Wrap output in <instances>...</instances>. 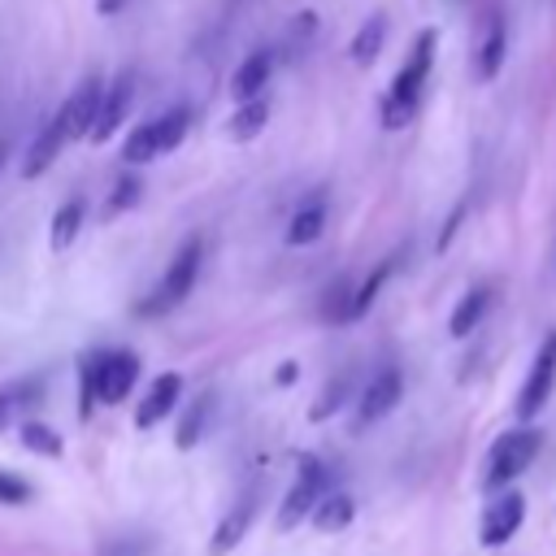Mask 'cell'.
Returning a JSON list of instances; mask_svg holds the SVG:
<instances>
[{
  "label": "cell",
  "instance_id": "1",
  "mask_svg": "<svg viewBox=\"0 0 556 556\" xmlns=\"http://www.w3.org/2000/svg\"><path fill=\"white\" fill-rule=\"evenodd\" d=\"M434 43H439V35H434V30H421V35L413 39L408 61H404L400 74L391 78V91H387V100H382V126H387V130H400V126L413 122V113H417V104H421V87H426L430 65H434Z\"/></svg>",
  "mask_w": 556,
  "mask_h": 556
},
{
  "label": "cell",
  "instance_id": "2",
  "mask_svg": "<svg viewBox=\"0 0 556 556\" xmlns=\"http://www.w3.org/2000/svg\"><path fill=\"white\" fill-rule=\"evenodd\" d=\"M543 447V434L534 426H517V430H504L491 447H486V460H482V491H504L513 478H521L530 469V460L539 456Z\"/></svg>",
  "mask_w": 556,
  "mask_h": 556
},
{
  "label": "cell",
  "instance_id": "3",
  "mask_svg": "<svg viewBox=\"0 0 556 556\" xmlns=\"http://www.w3.org/2000/svg\"><path fill=\"white\" fill-rule=\"evenodd\" d=\"M135 378H139V361L130 352H104L96 361H83V395H87L83 400V413L91 408V400L122 404L130 395Z\"/></svg>",
  "mask_w": 556,
  "mask_h": 556
},
{
  "label": "cell",
  "instance_id": "4",
  "mask_svg": "<svg viewBox=\"0 0 556 556\" xmlns=\"http://www.w3.org/2000/svg\"><path fill=\"white\" fill-rule=\"evenodd\" d=\"M552 387H556V330L543 334V343H539V352L530 361V374H526V382L517 391V417L521 421H534L543 413Z\"/></svg>",
  "mask_w": 556,
  "mask_h": 556
},
{
  "label": "cell",
  "instance_id": "5",
  "mask_svg": "<svg viewBox=\"0 0 556 556\" xmlns=\"http://www.w3.org/2000/svg\"><path fill=\"white\" fill-rule=\"evenodd\" d=\"M526 521V495L521 491H495L491 504L482 508V521H478V539L482 547H504Z\"/></svg>",
  "mask_w": 556,
  "mask_h": 556
},
{
  "label": "cell",
  "instance_id": "6",
  "mask_svg": "<svg viewBox=\"0 0 556 556\" xmlns=\"http://www.w3.org/2000/svg\"><path fill=\"white\" fill-rule=\"evenodd\" d=\"M200 256H204V243H200V239H187V243H182V252L169 261V269H165V278H161V287L152 291L156 300L148 304V313H156V308H169V304H182V300H187V291H191V282H195V274H200Z\"/></svg>",
  "mask_w": 556,
  "mask_h": 556
},
{
  "label": "cell",
  "instance_id": "7",
  "mask_svg": "<svg viewBox=\"0 0 556 556\" xmlns=\"http://www.w3.org/2000/svg\"><path fill=\"white\" fill-rule=\"evenodd\" d=\"M100 96H104V83H100V78H83V83L74 87V96L56 109V122H61V130L70 135V143L83 139V135H91L96 113H100Z\"/></svg>",
  "mask_w": 556,
  "mask_h": 556
},
{
  "label": "cell",
  "instance_id": "8",
  "mask_svg": "<svg viewBox=\"0 0 556 556\" xmlns=\"http://www.w3.org/2000/svg\"><path fill=\"white\" fill-rule=\"evenodd\" d=\"M321 495H326V469L317 465V460H308L304 469H300V478H295V486L287 491V500H282V513H278V526L282 530H291L295 521H304V517H313V508L321 504Z\"/></svg>",
  "mask_w": 556,
  "mask_h": 556
},
{
  "label": "cell",
  "instance_id": "9",
  "mask_svg": "<svg viewBox=\"0 0 556 556\" xmlns=\"http://www.w3.org/2000/svg\"><path fill=\"white\" fill-rule=\"evenodd\" d=\"M130 96H135V70H122V74L104 87V96H100V113H96V126H91L87 139L104 143V139L122 126V117H126V109H130Z\"/></svg>",
  "mask_w": 556,
  "mask_h": 556
},
{
  "label": "cell",
  "instance_id": "10",
  "mask_svg": "<svg viewBox=\"0 0 556 556\" xmlns=\"http://www.w3.org/2000/svg\"><path fill=\"white\" fill-rule=\"evenodd\" d=\"M400 395H404V378H400V369H382V374H374V378H369V387L361 391L356 421H361V426L382 421V417L400 404Z\"/></svg>",
  "mask_w": 556,
  "mask_h": 556
},
{
  "label": "cell",
  "instance_id": "11",
  "mask_svg": "<svg viewBox=\"0 0 556 556\" xmlns=\"http://www.w3.org/2000/svg\"><path fill=\"white\" fill-rule=\"evenodd\" d=\"M178 395H182V378H178V374H161V378H156V382L148 387V395L139 400L135 426H139V430H152L156 421H165V417L174 413Z\"/></svg>",
  "mask_w": 556,
  "mask_h": 556
},
{
  "label": "cell",
  "instance_id": "12",
  "mask_svg": "<svg viewBox=\"0 0 556 556\" xmlns=\"http://www.w3.org/2000/svg\"><path fill=\"white\" fill-rule=\"evenodd\" d=\"M504 56H508V26H504L500 13H491V17H486V35H482V43H478V61H473L478 78L491 83V78L504 70Z\"/></svg>",
  "mask_w": 556,
  "mask_h": 556
},
{
  "label": "cell",
  "instance_id": "13",
  "mask_svg": "<svg viewBox=\"0 0 556 556\" xmlns=\"http://www.w3.org/2000/svg\"><path fill=\"white\" fill-rule=\"evenodd\" d=\"M486 308H491V291H486V287H473V291H465V295H460V304L452 308V321H447V330H452L456 339H465L469 330H478V321L486 317Z\"/></svg>",
  "mask_w": 556,
  "mask_h": 556
},
{
  "label": "cell",
  "instance_id": "14",
  "mask_svg": "<svg viewBox=\"0 0 556 556\" xmlns=\"http://www.w3.org/2000/svg\"><path fill=\"white\" fill-rule=\"evenodd\" d=\"M269 65H274V61H269V52H265V48H261V52H252V56H248V61L235 70L230 91H235L239 100H256V91L269 83Z\"/></svg>",
  "mask_w": 556,
  "mask_h": 556
},
{
  "label": "cell",
  "instance_id": "15",
  "mask_svg": "<svg viewBox=\"0 0 556 556\" xmlns=\"http://www.w3.org/2000/svg\"><path fill=\"white\" fill-rule=\"evenodd\" d=\"M326 230V200L317 195V200H304L300 204V213L291 217V226H287V243H313L317 235Z\"/></svg>",
  "mask_w": 556,
  "mask_h": 556
},
{
  "label": "cell",
  "instance_id": "16",
  "mask_svg": "<svg viewBox=\"0 0 556 556\" xmlns=\"http://www.w3.org/2000/svg\"><path fill=\"white\" fill-rule=\"evenodd\" d=\"M252 513H256V504H252V495L248 500H239L226 517H222V526H217V534H213V552L222 556V552H230L243 534H248V526H252Z\"/></svg>",
  "mask_w": 556,
  "mask_h": 556
},
{
  "label": "cell",
  "instance_id": "17",
  "mask_svg": "<svg viewBox=\"0 0 556 556\" xmlns=\"http://www.w3.org/2000/svg\"><path fill=\"white\" fill-rule=\"evenodd\" d=\"M382 39H387V17L382 13H374V17H365V26L356 30V39H352V61L356 65H374L378 61V52H382Z\"/></svg>",
  "mask_w": 556,
  "mask_h": 556
},
{
  "label": "cell",
  "instance_id": "18",
  "mask_svg": "<svg viewBox=\"0 0 556 556\" xmlns=\"http://www.w3.org/2000/svg\"><path fill=\"white\" fill-rule=\"evenodd\" d=\"M356 517V504H352V495H321V504L313 508V526L317 530H343L348 521Z\"/></svg>",
  "mask_w": 556,
  "mask_h": 556
},
{
  "label": "cell",
  "instance_id": "19",
  "mask_svg": "<svg viewBox=\"0 0 556 556\" xmlns=\"http://www.w3.org/2000/svg\"><path fill=\"white\" fill-rule=\"evenodd\" d=\"M78 226H83V200H65V204L56 208V217H52V248L65 252V248L74 243Z\"/></svg>",
  "mask_w": 556,
  "mask_h": 556
},
{
  "label": "cell",
  "instance_id": "20",
  "mask_svg": "<svg viewBox=\"0 0 556 556\" xmlns=\"http://www.w3.org/2000/svg\"><path fill=\"white\" fill-rule=\"evenodd\" d=\"M269 117V104L265 100H243V109L230 117V139H252Z\"/></svg>",
  "mask_w": 556,
  "mask_h": 556
},
{
  "label": "cell",
  "instance_id": "21",
  "mask_svg": "<svg viewBox=\"0 0 556 556\" xmlns=\"http://www.w3.org/2000/svg\"><path fill=\"white\" fill-rule=\"evenodd\" d=\"M161 152V139H156V122H143L130 139H126V148H122V156L130 161V165H143V161H152Z\"/></svg>",
  "mask_w": 556,
  "mask_h": 556
},
{
  "label": "cell",
  "instance_id": "22",
  "mask_svg": "<svg viewBox=\"0 0 556 556\" xmlns=\"http://www.w3.org/2000/svg\"><path fill=\"white\" fill-rule=\"evenodd\" d=\"M182 135H187V109H169V113H161V117H156V139H161V152L178 148V143H182Z\"/></svg>",
  "mask_w": 556,
  "mask_h": 556
},
{
  "label": "cell",
  "instance_id": "23",
  "mask_svg": "<svg viewBox=\"0 0 556 556\" xmlns=\"http://www.w3.org/2000/svg\"><path fill=\"white\" fill-rule=\"evenodd\" d=\"M208 395H195V404L187 408V417H182V426H178V447H195V439H200V430H204V417H208Z\"/></svg>",
  "mask_w": 556,
  "mask_h": 556
},
{
  "label": "cell",
  "instance_id": "24",
  "mask_svg": "<svg viewBox=\"0 0 556 556\" xmlns=\"http://www.w3.org/2000/svg\"><path fill=\"white\" fill-rule=\"evenodd\" d=\"M148 552H152L148 534H122V539H109L100 547V556H148Z\"/></svg>",
  "mask_w": 556,
  "mask_h": 556
},
{
  "label": "cell",
  "instance_id": "25",
  "mask_svg": "<svg viewBox=\"0 0 556 556\" xmlns=\"http://www.w3.org/2000/svg\"><path fill=\"white\" fill-rule=\"evenodd\" d=\"M22 443H26L30 452H48V456H56V452H61V439H56L48 426H39V421H30V426L22 430Z\"/></svg>",
  "mask_w": 556,
  "mask_h": 556
},
{
  "label": "cell",
  "instance_id": "26",
  "mask_svg": "<svg viewBox=\"0 0 556 556\" xmlns=\"http://www.w3.org/2000/svg\"><path fill=\"white\" fill-rule=\"evenodd\" d=\"M343 395H348V378H334L330 387H326V395H321V404L313 408V421H321V417H330L339 404H343Z\"/></svg>",
  "mask_w": 556,
  "mask_h": 556
},
{
  "label": "cell",
  "instance_id": "27",
  "mask_svg": "<svg viewBox=\"0 0 556 556\" xmlns=\"http://www.w3.org/2000/svg\"><path fill=\"white\" fill-rule=\"evenodd\" d=\"M30 500V486L13 473H0V504H26Z\"/></svg>",
  "mask_w": 556,
  "mask_h": 556
},
{
  "label": "cell",
  "instance_id": "28",
  "mask_svg": "<svg viewBox=\"0 0 556 556\" xmlns=\"http://www.w3.org/2000/svg\"><path fill=\"white\" fill-rule=\"evenodd\" d=\"M130 200H139V182L135 178H122L117 182V195H113V208H126Z\"/></svg>",
  "mask_w": 556,
  "mask_h": 556
},
{
  "label": "cell",
  "instance_id": "29",
  "mask_svg": "<svg viewBox=\"0 0 556 556\" xmlns=\"http://www.w3.org/2000/svg\"><path fill=\"white\" fill-rule=\"evenodd\" d=\"M13 404H17V395H13V391H4V395H0V430H4V426H9V417H13Z\"/></svg>",
  "mask_w": 556,
  "mask_h": 556
},
{
  "label": "cell",
  "instance_id": "30",
  "mask_svg": "<svg viewBox=\"0 0 556 556\" xmlns=\"http://www.w3.org/2000/svg\"><path fill=\"white\" fill-rule=\"evenodd\" d=\"M126 4H130V0H96V9H100V13H122Z\"/></svg>",
  "mask_w": 556,
  "mask_h": 556
},
{
  "label": "cell",
  "instance_id": "31",
  "mask_svg": "<svg viewBox=\"0 0 556 556\" xmlns=\"http://www.w3.org/2000/svg\"><path fill=\"white\" fill-rule=\"evenodd\" d=\"M4 156H9V148H4V143H0V169H4Z\"/></svg>",
  "mask_w": 556,
  "mask_h": 556
}]
</instances>
